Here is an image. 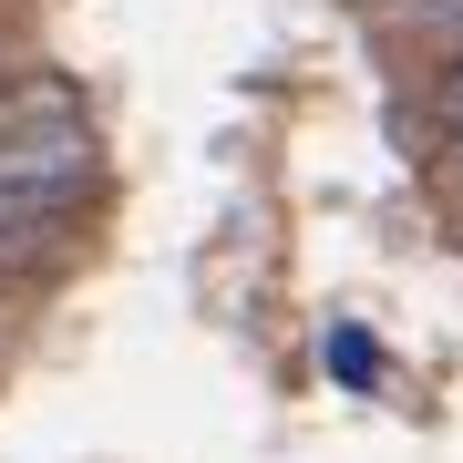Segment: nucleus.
Wrapping results in <instances>:
<instances>
[{
	"instance_id": "1",
	"label": "nucleus",
	"mask_w": 463,
	"mask_h": 463,
	"mask_svg": "<svg viewBox=\"0 0 463 463\" xmlns=\"http://www.w3.org/2000/svg\"><path fill=\"white\" fill-rule=\"evenodd\" d=\"M52 134H93V93L72 83L62 62H21L11 83H0V145H52Z\"/></svg>"
},
{
	"instance_id": "2",
	"label": "nucleus",
	"mask_w": 463,
	"mask_h": 463,
	"mask_svg": "<svg viewBox=\"0 0 463 463\" xmlns=\"http://www.w3.org/2000/svg\"><path fill=\"white\" fill-rule=\"evenodd\" d=\"M381 42H432V62L443 52H463V0H381V11H361Z\"/></svg>"
},
{
	"instance_id": "3",
	"label": "nucleus",
	"mask_w": 463,
	"mask_h": 463,
	"mask_svg": "<svg viewBox=\"0 0 463 463\" xmlns=\"http://www.w3.org/2000/svg\"><path fill=\"white\" fill-rule=\"evenodd\" d=\"M412 114H422L432 165H453V155H463V52H443V62L422 72V103H412Z\"/></svg>"
},
{
	"instance_id": "4",
	"label": "nucleus",
	"mask_w": 463,
	"mask_h": 463,
	"mask_svg": "<svg viewBox=\"0 0 463 463\" xmlns=\"http://www.w3.org/2000/svg\"><path fill=\"white\" fill-rule=\"evenodd\" d=\"M62 258H72V237H42V227H11L0 216V309H11V288H42Z\"/></svg>"
},
{
	"instance_id": "5",
	"label": "nucleus",
	"mask_w": 463,
	"mask_h": 463,
	"mask_svg": "<svg viewBox=\"0 0 463 463\" xmlns=\"http://www.w3.org/2000/svg\"><path fill=\"white\" fill-rule=\"evenodd\" d=\"M319 361H330V381H340V392H381V340H371V330H350V319L319 340Z\"/></svg>"
},
{
	"instance_id": "6",
	"label": "nucleus",
	"mask_w": 463,
	"mask_h": 463,
	"mask_svg": "<svg viewBox=\"0 0 463 463\" xmlns=\"http://www.w3.org/2000/svg\"><path fill=\"white\" fill-rule=\"evenodd\" d=\"M21 62H32V11H21V0H0V83H11Z\"/></svg>"
},
{
	"instance_id": "7",
	"label": "nucleus",
	"mask_w": 463,
	"mask_h": 463,
	"mask_svg": "<svg viewBox=\"0 0 463 463\" xmlns=\"http://www.w3.org/2000/svg\"><path fill=\"white\" fill-rule=\"evenodd\" d=\"M453 237H463V185H453Z\"/></svg>"
},
{
	"instance_id": "8",
	"label": "nucleus",
	"mask_w": 463,
	"mask_h": 463,
	"mask_svg": "<svg viewBox=\"0 0 463 463\" xmlns=\"http://www.w3.org/2000/svg\"><path fill=\"white\" fill-rule=\"evenodd\" d=\"M350 11H381V0H350Z\"/></svg>"
}]
</instances>
